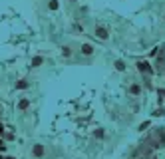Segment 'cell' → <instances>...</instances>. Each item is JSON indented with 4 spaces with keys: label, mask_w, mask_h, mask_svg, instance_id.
I'll list each match as a JSON object with an SVG mask.
<instances>
[{
    "label": "cell",
    "mask_w": 165,
    "mask_h": 159,
    "mask_svg": "<svg viewBox=\"0 0 165 159\" xmlns=\"http://www.w3.org/2000/svg\"><path fill=\"white\" fill-rule=\"evenodd\" d=\"M96 36H98L99 40H108L110 38V30L106 26H96Z\"/></svg>",
    "instance_id": "6da1fadb"
},
{
    "label": "cell",
    "mask_w": 165,
    "mask_h": 159,
    "mask_svg": "<svg viewBox=\"0 0 165 159\" xmlns=\"http://www.w3.org/2000/svg\"><path fill=\"white\" fill-rule=\"evenodd\" d=\"M80 52H82V56H92L96 50H94V46H92V44H82Z\"/></svg>",
    "instance_id": "7a4b0ae2"
},
{
    "label": "cell",
    "mask_w": 165,
    "mask_h": 159,
    "mask_svg": "<svg viewBox=\"0 0 165 159\" xmlns=\"http://www.w3.org/2000/svg\"><path fill=\"white\" fill-rule=\"evenodd\" d=\"M137 70H139L141 74H151V72H153V70L149 68V64H147V62H137Z\"/></svg>",
    "instance_id": "3957f363"
},
{
    "label": "cell",
    "mask_w": 165,
    "mask_h": 159,
    "mask_svg": "<svg viewBox=\"0 0 165 159\" xmlns=\"http://www.w3.org/2000/svg\"><path fill=\"white\" fill-rule=\"evenodd\" d=\"M32 155H34V157H42V155H44V145L36 143V145L32 147Z\"/></svg>",
    "instance_id": "277c9868"
},
{
    "label": "cell",
    "mask_w": 165,
    "mask_h": 159,
    "mask_svg": "<svg viewBox=\"0 0 165 159\" xmlns=\"http://www.w3.org/2000/svg\"><path fill=\"white\" fill-rule=\"evenodd\" d=\"M42 64H44V58H42V56H34L32 58V66H34V68H40Z\"/></svg>",
    "instance_id": "5b68a950"
},
{
    "label": "cell",
    "mask_w": 165,
    "mask_h": 159,
    "mask_svg": "<svg viewBox=\"0 0 165 159\" xmlns=\"http://www.w3.org/2000/svg\"><path fill=\"white\" fill-rule=\"evenodd\" d=\"M113 66H115L117 72H125V62H123V60H115V64H113Z\"/></svg>",
    "instance_id": "8992f818"
},
{
    "label": "cell",
    "mask_w": 165,
    "mask_h": 159,
    "mask_svg": "<svg viewBox=\"0 0 165 159\" xmlns=\"http://www.w3.org/2000/svg\"><path fill=\"white\" fill-rule=\"evenodd\" d=\"M62 56H64V58L72 56V48H70V46H62Z\"/></svg>",
    "instance_id": "52a82bcc"
},
{
    "label": "cell",
    "mask_w": 165,
    "mask_h": 159,
    "mask_svg": "<svg viewBox=\"0 0 165 159\" xmlns=\"http://www.w3.org/2000/svg\"><path fill=\"white\" fill-rule=\"evenodd\" d=\"M139 91H141V88H139L137 84H133L131 88H129V93H131V96H139Z\"/></svg>",
    "instance_id": "ba28073f"
},
{
    "label": "cell",
    "mask_w": 165,
    "mask_h": 159,
    "mask_svg": "<svg viewBox=\"0 0 165 159\" xmlns=\"http://www.w3.org/2000/svg\"><path fill=\"white\" fill-rule=\"evenodd\" d=\"M28 86H30V84H28L26 80H20V82H16V88H18V90H26Z\"/></svg>",
    "instance_id": "9c48e42d"
},
{
    "label": "cell",
    "mask_w": 165,
    "mask_h": 159,
    "mask_svg": "<svg viewBox=\"0 0 165 159\" xmlns=\"http://www.w3.org/2000/svg\"><path fill=\"white\" fill-rule=\"evenodd\" d=\"M28 105H30V102H28V100H20V102H18V109H26Z\"/></svg>",
    "instance_id": "30bf717a"
},
{
    "label": "cell",
    "mask_w": 165,
    "mask_h": 159,
    "mask_svg": "<svg viewBox=\"0 0 165 159\" xmlns=\"http://www.w3.org/2000/svg\"><path fill=\"white\" fill-rule=\"evenodd\" d=\"M48 6H50V10H58V6H60V4H58V0H50V4H48Z\"/></svg>",
    "instance_id": "8fae6325"
},
{
    "label": "cell",
    "mask_w": 165,
    "mask_h": 159,
    "mask_svg": "<svg viewBox=\"0 0 165 159\" xmlns=\"http://www.w3.org/2000/svg\"><path fill=\"white\" fill-rule=\"evenodd\" d=\"M94 135H96V137H103V129H98V131H94Z\"/></svg>",
    "instance_id": "7c38bea8"
},
{
    "label": "cell",
    "mask_w": 165,
    "mask_h": 159,
    "mask_svg": "<svg viewBox=\"0 0 165 159\" xmlns=\"http://www.w3.org/2000/svg\"><path fill=\"white\" fill-rule=\"evenodd\" d=\"M72 2H78V0H72Z\"/></svg>",
    "instance_id": "4fadbf2b"
},
{
    "label": "cell",
    "mask_w": 165,
    "mask_h": 159,
    "mask_svg": "<svg viewBox=\"0 0 165 159\" xmlns=\"http://www.w3.org/2000/svg\"><path fill=\"white\" fill-rule=\"evenodd\" d=\"M0 159H2V157H0Z\"/></svg>",
    "instance_id": "5bb4252c"
}]
</instances>
